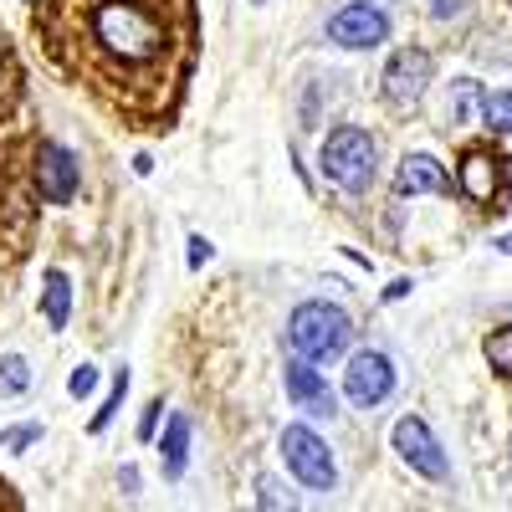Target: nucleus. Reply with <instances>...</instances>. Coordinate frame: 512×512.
<instances>
[{
    "label": "nucleus",
    "mask_w": 512,
    "mask_h": 512,
    "mask_svg": "<svg viewBox=\"0 0 512 512\" xmlns=\"http://www.w3.org/2000/svg\"><path fill=\"white\" fill-rule=\"evenodd\" d=\"M262 507H282V492H277V482H262Z\"/></svg>",
    "instance_id": "a878e982"
},
{
    "label": "nucleus",
    "mask_w": 512,
    "mask_h": 512,
    "mask_svg": "<svg viewBox=\"0 0 512 512\" xmlns=\"http://www.w3.org/2000/svg\"><path fill=\"white\" fill-rule=\"evenodd\" d=\"M123 395H128V369H118V379H113V390H108V400H103V405H98V415H93V431H108V420L118 415Z\"/></svg>",
    "instance_id": "a211bd4d"
},
{
    "label": "nucleus",
    "mask_w": 512,
    "mask_h": 512,
    "mask_svg": "<svg viewBox=\"0 0 512 512\" xmlns=\"http://www.w3.org/2000/svg\"><path fill=\"white\" fill-rule=\"evenodd\" d=\"M41 308H47V323H52L57 333L67 328V318H72V277H67L62 267L47 272V287H41Z\"/></svg>",
    "instance_id": "4468645a"
},
{
    "label": "nucleus",
    "mask_w": 512,
    "mask_h": 512,
    "mask_svg": "<svg viewBox=\"0 0 512 512\" xmlns=\"http://www.w3.org/2000/svg\"><path fill=\"white\" fill-rule=\"evenodd\" d=\"M36 190L41 200H52V205H67L77 195V159L67 144H41L36 154Z\"/></svg>",
    "instance_id": "9d476101"
},
{
    "label": "nucleus",
    "mask_w": 512,
    "mask_h": 512,
    "mask_svg": "<svg viewBox=\"0 0 512 512\" xmlns=\"http://www.w3.org/2000/svg\"><path fill=\"white\" fill-rule=\"evenodd\" d=\"M497 251H502V256H512V231H507V236H497Z\"/></svg>",
    "instance_id": "bb28decb"
},
{
    "label": "nucleus",
    "mask_w": 512,
    "mask_h": 512,
    "mask_svg": "<svg viewBox=\"0 0 512 512\" xmlns=\"http://www.w3.org/2000/svg\"><path fill=\"white\" fill-rule=\"evenodd\" d=\"M349 333H354V323H349V313L338 308V303H297L292 318H287V344H292V354H303V359H313V364L344 354V349H349Z\"/></svg>",
    "instance_id": "f03ea898"
},
{
    "label": "nucleus",
    "mask_w": 512,
    "mask_h": 512,
    "mask_svg": "<svg viewBox=\"0 0 512 512\" xmlns=\"http://www.w3.org/2000/svg\"><path fill=\"white\" fill-rule=\"evenodd\" d=\"M482 98H487V93L477 88V82H472V77H461V82H456V88H451V103H446V118H451V123H466V113H472V108H482Z\"/></svg>",
    "instance_id": "f3484780"
},
{
    "label": "nucleus",
    "mask_w": 512,
    "mask_h": 512,
    "mask_svg": "<svg viewBox=\"0 0 512 512\" xmlns=\"http://www.w3.org/2000/svg\"><path fill=\"white\" fill-rule=\"evenodd\" d=\"M31 441H41V425H11V431L0 436V446H6V451H26Z\"/></svg>",
    "instance_id": "412c9836"
},
{
    "label": "nucleus",
    "mask_w": 512,
    "mask_h": 512,
    "mask_svg": "<svg viewBox=\"0 0 512 512\" xmlns=\"http://www.w3.org/2000/svg\"><path fill=\"white\" fill-rule=\"evenodd\" d=\"M431 16H436V21H451V16H466V0H431Z\"/></svg>",
    "instance_id": "4be33fe9"
},
{
    "label": "nucleus",
    "mask_w": 512,
    "mask_h": 512,
    "mask_svg": "<svg viewBox=\"0 0 512 512\" xmlns=\"http://www.w3.org/2000/svg\"><path fill=\"white\" fill-rule=\"evenodd\" d=\"M431 72H436V62H431V52L425 47H400L395 57H390V67H384V103L390 108H415L420 98H425V88H431Z\"/></svg>",
    "instance_id": "39448f33"
},
{
    "label": "nucleus",
    "mask_w": 512,
    "mask_h": 512,
    "mask_svg": "<svg viewBox=\"0 0 512 512\" xmlns=\"http://www.w3.org/2000/svg\"><path fill=\"white\" fill-rule=\"evenodd\" d=\"M200 262H210V241L205 236H190V267H200Z\"/></svg>",
    "instance_id": "5701e85b"
},
{
    "label": "nucleus",
    "mask_w": 512,
    "mask_h": 512,
    "mask_svg": "<svg viewBox=\"0 0 512 512\" xmlns=\"http://www.w3.org/2000/svg\"><path fill=\"white\" fill-rule=\"evenodd\" d=\"M395 390V364L390 354H379V349H359L344 369V395L359 405V410H374L379 400H390Z\"/></svg>",
    "instance_id": "6e6552de"
},
{
    "label": "nucleus",
    "mask_w": 512,
    "mask_h": 512,
    "mask_svg": "<svg viewBox=\"0 0 512 512\" xmlns=\"http://www.w3.org/2000/svg\"><path fill=\"white\" fill-rule=\"evenodd\" d=\"M88 36H93V52L113 72H144V67L164 62L169 21L149 0H98L88 16Z\"/></svg>",
    "instance_id": "f257e3e1"
},
{
    "label": "nucleus",
    "mask_w": 512,
    "mask_h": 512,
    "mask_svg": "<svg viewBox=\"0 0 512 512\" xmlns=\"http://www.w3.org/2000/svg\"><path fill=\"white\" fill-rule=\"evenodd\" d=\"M282 461L308 492H333L338 487L333 451H328V441L318 431H308V425H287L282 431Z\"/></svg>",
    "instance_id": "20e7f679"
},
{
    "label": "nucleus",
    "mask_w": 512,
    "mask_h": 512,
    "mask_svg": "<svg viewBox=\"0 0 512 512\" xmlns=\"http://www.w3.org/2000/svg\"><path fill=\"white\" fill-rule=\"evenodd\" d=\"M282 384H287V400L303 410V415H313V420H328L333 410H338V395L328 390V379L313 369V359H287V369H282Z\"/></svg>",
    "instance_id": "1a4fd4ad"
},
{
    "label": "nucleus",
    "mask_w": 512,
    "mask_h": 512,
    "mask_svg": "<svg viewBox=\"0 0 512 512\" xmlns=\"http://www.w3.org/2000/svg\"><path fill=\"white\" fill-rule=\"evenodd\" d=\"M482 128H492V134H512V88L482 98Z\"/></svg>",
    "instance_id": "dca6fc26"
},
{
    "label": "nucleus",
    "mask_w": 512,
    "mask_h": 512,
    "mask_svg": "<svg viewBox=\"0 0 512 512\" xmlns=\"http://www.w3.org/2000/svg\"><path fill=\"white\" fill-rule=\"evenodd\" d=\"M328 41L344 52H374L390 41V16H384L379 6H364V0H354V6H344L333 21H328Z\"/></svg>",
    "instance_id": "0eeeda50"
},
{
    "label": "nucleus",
    "mask_w": 512,
    "mask_h": 512,
    "mask_svg": "<svg viewBox=\"0 0 512 512\" xmlns=\"http://www.w3.org/2000/svg\"><path fill=\"white\" fill-rule=\"evenodd\" d=\"M318 169H323V180H333L338 190L364 195L374 185V139L364 134V128H354V123L333 128V134L323 139V149H318Z\"/></svg>",
    "instance_id": "7ed1b4c3"
},
{
    "label": "nucleus",
    "mask_w": 512,
    "mask_h": 512,
    "mask_svg": "<svg viewBox=\"0 0 512 512\" xmlns=\"http://www.w3.org/2000/svg\"><path fill=\"white\" fill-rule=\"evenodd\" d=\"M410 287H415L410 277H400V282H390V287H384V303H395V297H405Z\"/></svg>",
    "instance_id": "393cba45"
},
{
    "label": "nucleus",
    "mask_w": 512,
    "mask_h": 512,
    "mask_svg": "<svg viewBox=\"0 0 512 512\" xmlns=\"http://www.w3.org/2000/svg\"><path fill=\"white\" fill-rule=\"evenodd\" d=\"M31 390V364L21 354H6L0 359V400H16Z\"/></svg>",
    "instance_id": "2eb2a0df"
},
{
    "label": "nucleus",
    "mask_w": 512,
    "mask_h": 512,
    "mask_svg": "<svg viewBox=\"0 0 512 512\" xmlns=\"http://www.w3.org/2000/svg\"><path fill=\"white\" fill-rule=\"evenodd\" d=\"M159 410H164V405H149V410H144V420H139V436H144V441L159 431Z\"/></svg>",
    "instance_id": "b1692460"
},
{
    "label": "nucleus",
    "mask_w": 512,
    "mask_h": 512,
    "mask_svg": "<svg viewBox=\"0 0 512 512\" xmlns=\"http://www.w3.org/2000/svg\"><path fill=\"white\" fill-rule=\"evenodd\" d=\"M93 390H98V369H93V364H77V369L67 374V395L82 400V395H93Z\"/></svg>",
    "instance_id": "aec40b11"
},
{
    "label": "nucleus",
    "mask_w": 512,
    "mask_h": 512,
    "mask_svg": "<svg viewBox=\"0 0 512 512\" xmlns=\"http://www.w3.org/2000/svg\"><path fill=\"white\" fill-rule=\"evenodd\" d=\"M497 175H502V159H492L487 149H472L461 159V195L472 200V205H487L492 210V200H502V190H497Z\"/></svg>",
    "instance_id": "9b49d317"
},
{
    "label": "nucleus",
    "mask_w": 512,
    "mask_h": 512,
    "mask_svg": "<svg viewBox=\"0 0 512 512\" xmlns=\"http://www.w3.org/2000/svg\"><path fill=\"white\" fill-rule=\"evenodd\" d=\"M159 461H164V477L169 482L185 477V461H190V420L185 415H169V431L159 441Z\"/></svg>",
    "instance_id": "ddd939ff"
},
{
    "label": "nucleus",
    "mask_w": 512,
    "mask_h": 512,
    "mask_svg": "<svg viewBox=\"0 0 512 512\" xmlns=\"http://www.w3.org/2000/svg\"><path fill=\"white\" fill-rule=\"evenodd\" d=\"M395 190L400 195H446L451 180H446V169L431 154H405L400 159V175H395Z\"/></svg>",
    "instance_id": "f8f14e48"
},
{
    "label": "nucleus",
    "mask_w": 512,
    "mask_h": 512,
    "mask_svg": "<svg viewBox=\"0 0 512 512\" xmlns=\"http://www.w3.org/2000/svg\"><path fill=\"white\" fill-rule=\"evenodd\" d=\"M487 359H492V369H497V374H507V379H512V328H497V333L487 338Z\"/></svg>",
    "instance_id": "6ab92c4d"
},
{
    "label": "nucleus",
    "mask_w": 512,
    "mask_h": 512,
    "mask_svg": "<svg viewBox=\"0 0 512 512\" xmlns=\"http://www.w3.org/2000/svg\"><path fill=\"white\" fill-rule=\"evenodd\" d=\"M395 451H400V461L410 466V472L425 477V482H446L451 477V461H446L441 441L431 436V425L415 420V415L395 420Z\"/></svg>",
    "instance_id": "423d86ee"
}]
</instances>
